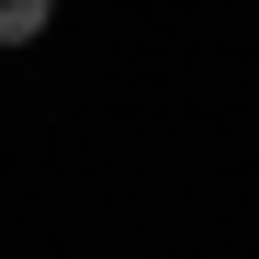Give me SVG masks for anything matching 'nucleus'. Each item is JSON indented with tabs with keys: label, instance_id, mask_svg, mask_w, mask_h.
I'll list each match as a JSON object with an SVG mask.
<instances>
[{
	"label": "nucleus",
	"instance_id": "1",
	"mask_svg": "<svg viewBox=\"0 0 259 259\" xmlns=\"http://www.w3.org/2000/svg\"><path fill=\"white\" fill-rule=\"evenodd\" d=\"M46 23H57V0H0V46H34Z\"/></svg>",
	"mask_w": 259,
	"mask_h": 259
}]
</instances>
